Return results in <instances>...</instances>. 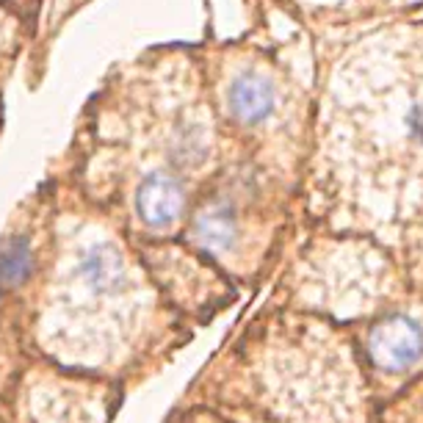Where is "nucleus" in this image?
<instances>
[{"instance_id":"obj_2","label":"nucleus","mask_w":423,"mask_h":423,"mask_svg":"<svg viewBox=\"0 0 423 423\" xmlns=\"http://www.w3.org/2000/svg\"><path fill=\"white\" fill-rule=\"evenodd\" d=\"M185 207V191L172 174H149L136 194V210L147 227H172Z\"/></svg>"},{"instance_id":"obj_3","label":"nucleus","mask_w":423,"mask_h":423,"mask_svg":"<svg viewBox=\"0 0 423 423\" xmlns=\"http://www.w3.org/2000/svg\"><path fill=\"white\" fill-rule=\"evenodd\" d=\"M274 86L260 75H241L230 86V111L244 125H258L274 111Z\"/></svg>"},{"instance_id":"obj_1","label":"nucleus","mask_w":423,"mask_h":423,"mask_svg":"<svg viewBox=\"0 0 423 423\" xmlns=\"http://www.w3.org/2000/svg\"><path fill=\"white\" fill-rule=\"evenodd\" d=\"M368 354L382 371H406L423 354V329L401 313L384 316L371 329Z\"/></svg>"},{"instance_id":"obj_5","label":"nucleus","mask_w":423,"mask_h":423,"mask_svg":"<svg viewBox=\"0 0 423 423\" xmlns=\"http://www.w3.org/2000/svg\"><path fill=\"white\" fill-rule=\"evenodd\" d=\"M31 271V249L23 238L0 241V291L17 288Z\"/></svg>"},{"instance_id":"obj_6","label":"nucleus","mask_w":423,"mask_h":423,"mask_svg":"<svg viewBox=\"0 0 423 423\" xmlns=\"http://www.w3.org/2000/svg\"><path fill=\"white\" fill-rule=\"evenodd\" d=\"M406 122H409V130H412V136H415V138L423 144V103H420V105H415V108L409 111Z\"/></svg>"},{"instance_id":"obj_4","label":"nucleus","mask_w":423,"mask_h":423,"mask_svg":"<svg viewBox=\"0 0 423 423\" xmlns=\"http://www.w3.org/2000/svg\"><path fill=\"white\" fill-rule=\"evenodd\" d=\"M236 236H238L236 214H233V207L222 199L205 205L199 210V216L194 219V238L210 252L230 249L236 244Z\"/></svg>"}]
</instances>
